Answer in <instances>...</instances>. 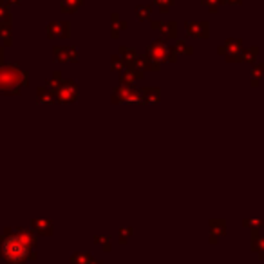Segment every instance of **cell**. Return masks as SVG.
I'll list each match as a JSON object with an SVG mask.
<instances>
[{
  "mask_svg": "<svg viewBox=\"0 0 264 264\" xmlns=\"http://www.w3.org/2000/svg\"><path fill=\"white\" fill-rule=\"evenodd\" d=\"M27 255V244L22 237H9L4 243V257L11 262H20Z\"/></svg>",
  "mask_w": 264,
  "mask_h": 264,
  "instance_id": "cell-1",
  "label": "cell"
}]
</instances>
